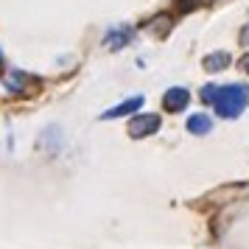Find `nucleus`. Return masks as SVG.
<instances>
[{"label": "nucleus", "mask_w": 249, "mask_h": 249, "mask_svg": "<svg viewBox=\"0 0 249 249\" xmlns=\"http://www.w3.org/2000/svg\"><path fill=\"white\" fill-rule=\"evenodd\" d=\"M202 101L213 104V109L221 118H238L249 104V87L247 84H224V87L207 84L202 87Z\"/></svg>", "instance_id": "obj_1"}, {"label": "nucleus", "mask_w": 249, "mask_h": 249, "mask_svg": "<svg viewBox=\"0 0 249 249\" xmlns=\"http://www.w3.org/2000/svg\"><path fill=\"white\" fill-rule=\"evenodd\" d=\"M157 129H160V118L151 115V112H140V115H135V118L129 121V135L135 137V140L157 135Z\"/></svg>", "instance_id": "obj_2"}, {"label": "nucleus", "mask_w": 249, "mask_h": 249, "mask_svg": "<svg viewBox=\"0 0 249 249\" xmlns=\"http://www.w3.org/2000/svg\"><path fill=\"white\" fill-rule=\"evenodd\" d=\"M143 107V95H135V98H126V101L115 104V107H109L107 112H101V121H115V118H126V115L137 112Z\"/></svg>", "instance_id": "obj_3"}, {"label": "nucleus", "mask_w": 249, "mask_h": 249, "mask_svg": "<svg viewBox=\"0 0 249 249\" xmlns=\"http://www.w3.org/2000/svg\"><path fill=\"white\" fill-rule=\"evenodd\" d=\"M132 36H135V31H132L129 25H115V28H109V31L104 34V45L112 48V51H121L124 45H129Z\"/></svg>", "instance_id": "obj_4"}, {"label": "nucleus", "mask_w": 249, "mask_h": 249, "mask_svg": "<svg viewBox=\"0 0 249 249\" xmlns=\"http://www.w3.org/2000/svg\"><path fill=\"white\" fill-rule=\"evenodd\" d=\"M191 101V92L185 90V87H171L165 95H162V107L168 109V112H182L185 107Z\"/></svg>", "instance_id": "obj_5"}, {"label": "nucleus", "mask_w": 249, "mask_h": 249, "mask_svg": "<svg viewBox=\"0 0 249 249\" xmlns=\"http://www.w3.org/2000/svg\"><path fill=\"white\" fill-rule=\"evenodd\" d=\"M210 129H213V121H210L204 112L188 118V132H191V135H207Z\"/></svg>", "instance_id": "obj_6"}, {"label": "nucleus", "mask_w": 249, "mask_h": 249, "mask_svg": "<svg viewBox=\"0 0 249 249\" xmlns=\"http://www.w3.org/2000/svg\"><path fill=\"white\" fill-rule=\"evenodd\" d=\"M230 62H232V59H230V53L218 51V53H210V56H204V70H210V73H218V70H224Z\"/></svg>", "instance_id": "obj_7"}, {"label": "nucleus", "mask_w": 249, "mask_h": 249, "mask_svg": "<svg viewBox=\"0 0 249 249\" xmlns=\"http://www.w3.org/2000/svg\"><path fill=\"white\" fill-rule=\"evenodd\" d=\"M23 84H25V76L20 73V70H14L12 76H9V81H6V87H9L12 92H20L23 90Z\"/></svg>", "instance_id": "obj_8"}, {"label": "nucleus", "mask_w": 249, "mask_h": 249, "mask_svg": "<svg viewBox=\"0 0 249 249\" xmlns=\"http://www.w3.org/2000/svg\"><path fill=\"white\" fill-rule=\"evenodd\" d=\"M241 65H244V70H249V56H244V62H241Z\"/></svg>", "instance_id": "obj_9"}, {"label": "nucleus", "mask_w": 249, "mask_h": 249, "mask_svg": "<svg viewBox=\"0 0 249 249\" xmlns=\"http://www.w3.org/2000/svg\"><path fill=\"white\" fill-rule=\"evenodd\" d=\"M0 59H3V53H0Z\"/></svg>", "instance_id": "obj_10"}]
</instances>
